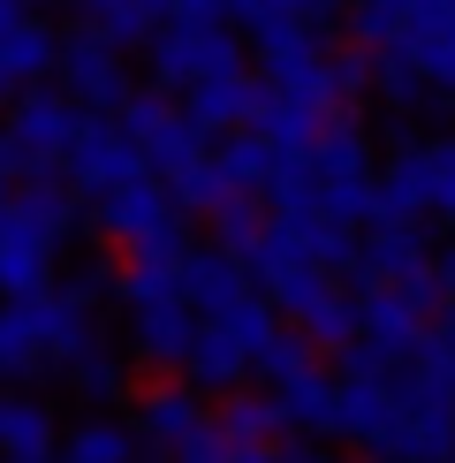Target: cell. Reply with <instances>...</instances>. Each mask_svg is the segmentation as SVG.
Returning a JSON list of instances; mask_svg holds the SVG:
<instances>
[{"instance_id":"1","label":"cell","mask_w":455,"mask_h":463,"mask_svg":"<svg viewBox=\"0 0 455 463\" xmlns=\"http://www.w3.org/2000/svg\"><path fill=\"white\" fill-rule=\"evenodd\" d=\"M379 205V160H372V137L357 114H334L303 152H289L274 175V213L289 221H372Z\"/></svg>"},{"instance_id":"2","label":"cell","mask_w":455,"mask_h":463,"mask_svg":"<svg viewBox=\"0 0 455 463\" xmlns=\"http://www.w3.org/2000/svg\"><path fill=\"white\" fill-rule=\"evenodd\" d=\"M91 205H99V236L137 266H182L198 250L190 243V213H182L175 190H167V175H137V183L107 190Z\"/></svg>"},{"instance_id":"3","label":"cell","mask_w":455,"mask_h":463,"mask_svg":"<svg viewBox=\"0 0 455 463\" xmlns=\"http://www.w3.org/2000/svg\"><path fill=\"white\" fill-rule=\"evenodd\" d=\"M455 221V129L448 137H403L395 129V152L379 167V205L372 221Z\"/></svg>"},{"instance_id":"4","label":"cell","mask_w":455,"mask_h":463,"mask_svg":"<svg viewBox=\"0 0 455 463\" xmlns=\"http://www.w3.org/2000/svg\"><path fill=\"white\" fill-rule=\"evenodd\" d=\"M243 69V38L228 24H205V15H167L152 31V84L160 91H190L205 76H228Z\"/></svg>"},{"instance_id":"5","label":"cell","mask_w":455,"mask_h":463,"mask_svg":"<svg viewBox=\"0 0 455 463\" xmlns=\"http://www.w3.org/2000/svg\"><path fill=\"white\" fill-rule=\"evenodd\" d=\"M61 175L84 190V198H107V190H122V183H137V175H160V167H152V152L129 137V122H122V114H91V122H84V137L69 145Z\"/></svg>"},{"instance_id":"6","label":"cell","mask_w":455,"mask_h":463,"mask_svg":"<svg viewBox=\"0 0 455 463\" xmlns=\"http://www.w3.org/2000/svg\"><path fill=\"white\" fill-rule=\"evenodd\" d=\"M84 122H91V107L76 99L69 84H31V91H15V99H8V137L23 145L38 167H61L69 145L84 137Z\"/></svg>"},{"instance_id":"7","label":"cell","mask_w":455,"mask_h":463,"mask_svg":"<svg viewBox=\"0 0 455 463\" xmlns=\"http://www.w3.org/2000/svg\"><path fill=\"white\" fill-rule=\"evenodd\" d=\"M198 326H205V312L182 297V288L122 304V342H129V357H137V364H152V373H182V357H190V342H198Z\"/></svg>"},{"instance_id":"8","label":"cell","mask_w":455,"mask_h":463,"mask_svg":"<svg viewBox=\"0 0 455 463\" xmlns=\"http://www.w3.org/2000/svg\"><path fill=\"white\" fill-rule=\"evenodd\" d=\"M53 76H61L91 114H122V99L137 91V84H129V46L114 31H99V24H84V31L61 38V69H53Z\"/></svg>"},{"instance_id":"9","label":"cell","mask_w":455,"mask_h":463,"mask_svg":"<svg viewBox=\"0 0 455 463\" xmlns=\"http://www.w3.org/2000/svg\"><path fill=\"white\" fill-rule=\"evenodd\" d=\"M122 122H129V137L152 152V167H160V175H175V167H190V160H205V152H213V137L190 122V107H175L160 84L129 91V99H122Z\"/></svg>"},{"instance_id":"10","label":"cell","mask_w":455,"mask_h":463,"mask_svg":"<svg viewBox=\"0 0 455 463\" xmlns=\"http://www.w3.org/2000/svg\"><path fill=\"white\" fill-rule=\"evenodd\" d=\"M129 418H137V433L152 440V449H167V456H175L198 426H213V418H205V388L182 380V373H152L144 388L129 395Z\"/></svg>"},{"instance_id":"11","label":"cell","mask_w":455,"mask_h":463,"mask_svg":"<svg viewBox=\"0 0 455 463\" xmlns=\"http://www.w3.org/2000/svg\"><path fill=\"white\" fill-rule=\"evenodd\" d=\"M432 266H441V250H432L425 221L395 213V221H372L357 236V274L349 281H410V274H432Z\"/></svg>"},{"instance_id":"12","label":"cell","mask_w":455,"mask_h":463,"mask_svg":"<svg viewBox=\"0 0 455 463\" xmlns=\"http://www.w3.org/2000/svg\"><path fill=\"white\" fill-rule=\"evenodd\" d=\"M182 297L198 304L205 319H220V326H228L236 312H251L265 288L251 281V266H243L236 250H220V243H213V250H190V259H182Z\"/></svg>"},{"instance_id":"13","label":"cell","mask_w":455,"mask_h":463,"mask_svg":"<svg viewBox=\"0 0 455 463\" xmlns=\"http://www.w3.org/2000/svg\"><path fill=\"white\" fill-rule=\"evenodd\" d=\"M129 342H107V335H84L76 350L61 357V388L69 395H84L91 411H114V402H129L137 388H129Z\"/></svg>"},{"instance_id":"14","label":"cell","mask_w":455,"mask_h":463,"mask_svg":"<svg viewBox=\"0 0 455 463\" xmlns=\"http://www.w3.org/2000/svg\"><path fill=\"white\" fill-rule=\"evenodd\" d=\"M53 266H61V243L46 228H31L23 213H0V297H38L53 288Z\"/></svg>"},{"instance_id":"15","label":"cell","mask_w":455,"mask_h":463,"mask_svg":"<svg viewBox=\"0 0 455 463\" xmlns=\"http://www.w3.org/2000/svg\"><path fill=\"white\" fill-rule=\"evenodd\" d=\"M258 91H265V76L228 69V76H205V84H190V91H182V107H190V122H198L205 137H228V129H251Z\"/></svg>"},{"instance_id":"16","label":"cell","mask_w":455,"mask_h":463,"mask_svg":"<svg viewBox=\"0 0 455 463\" xmlns=\"http://www.w3.org/2000/svg\"><path fill=\"white\" fill-rule=\"evenodd\" d=\"M182 380H198L205 395H236V388H251V380H258V364H251V350H243L220 319H205L198 342H190V357H182Z\"/></svg>"},{"instance_id":"17","label":"cell","mask_w":455,"mask_h":463,"mask_svg":"<svg viewBox=\"0 0 455 463\" xmlns=\"http://www.w3.org/2000/svg\"><path fill=\"white\" fill-rule=\"evenodd\" d=\"M38 380H61V373H53L31 312L15 297H0V388H38Z\"/></svg>"},{"instance_id":"18","label":"cell","mask_w":455,"mask_h":463,"mask_svg":"<svg viewBox=\"0 0 455 463\" xmlns=\"http://www.w3.org/2000/svg\"><path fill=\"white\" fill-rule=\"evenodd\" d=\"M152 440L137 433V418H76L61 426V463H144Z\"/></svg>"},{"instance_id":"19","label":"cell","mask_w":455,"mask_h":463,"mask_svg":"<svg viewBox=\"0 0 455 463\" xmlns=\"http://www.w3.org/2000/svg\"><path fill=\"white\" fill-rule=\"evenodd\" d=\"M220 152V167H228V183H236V198H274V175H281V152L265 129H228V137H213Z\"/></svg>"},{"instance_id":"20","label":"cell","mask_w":455,"mask_h":463,"mask_svg":"<svg viewBox=\"0 0 455 463\" xmlns=\"http://www.w3.org/2000/svg\"><path fill=\"white\" fill-rule=\"evenodd\" d=\"M281 402H289V433L341 440V380H327L319 364H311V373H296L289 388H281Z\"/></svg>"},{"instance_id":"21","label":"cell","mask_w":455,"mask_h":463,"mask_svg":"<svg viewBox=\"0 0 455 463\" xmlns=\"http://www.w3.org/2000/svg\"><path fill=\"white\" fill-rule=\"evenodd\" d=\"M0 449H61V418L31 388H0Z\"/></svg>"},{"instance_id":"22","label":"cell","mask_w":455,"mask_h":463,"mask_svg":"<svg viewBox=\"0 0 455 463\" xmlns=\"http://www.w3.org/2000/svg\"><path fill=\"white\" fill-rule=\"evenodd\" d=\"M220 426H228V440H281L289 433V402H281V388L274 395L236 388V395H220Z\"/></svg>"},{"instance_id":"23","label":"cell","mask_w":455,"mask_h":463,"mask_svg":"<svg viewBox=\"0 0 455 463\" xmlns=\"http://www.w3.org/2000/svg\"><path fill=\"white\" fill-rule=\"evenodd\" d=\"M76 8H84V15H91L99 31H114L122 46H144V38L160 31L167 15L182 8V0H76Z\"/></svg>"},{"instance_id":"24","label":"cell","mask_w":455,"mask_h":463,"mask_svg":"<svg viewBox=\"0 0 455 463\" xmlns=\"http://www.w3.org/2000/svg\"><path fill=\"white\" fill-rule=\"evenodd\" d=\"M265 297H274V304H281V312H289L296 326H311V319H319V312H327V304L341 297V288H334V274H327V266H311V259H303V266H289V274L265 288Z\"/></svg>"},{"instance_id":"25","label":"cell","mask_w":455,"mask_h":463,"mask_svg":"<svg viewBox=\"0 0 455 463\" xmlns=\"http://www.w3.org/2000/svg\"><path fill=\"white\" fill-rule=\"evenodd\" d=\"M167 190L182 198V213H220L228 198H236V183H228V167H220V152H205V160H190L167 175Z\"/></svg>"},{"instance_id":"26","label":"cell","mask_w":455,"mask_h":463,"mask_svg":"<svg viewBox=\"0 0 455 463\" xmlns=\"http://www.w3.org/2000/svg\"><path fill=\"white\" fill-rule=\"evenodd\" d=\"M372 84H379V99H387V107H425V91H432L403 46H372Z\"/></svg>"},{"instance_id":"27","label":"cell","mask_w":455,"mask_h":463,"mask_svg":"<svg viewBox=\"0 0 455 463\" xmlns=\"http://www.w3.org/2000/svg\"><path fill=\"white\" fill-rule=\"evenodd\" d=\"M311 364H319V342L303 335V326H281V335H274V342L258 350V380L289 388V380H296V373H311Z\"/></svg>"},{"instance_id":"28","label":"cell","mask_w":455,"mask_h":463,"mask_svg":"<svg viewBox=\"0 0 455 463\" xmlns=\"http://www.w3.org/2000/svg\"><path fill=\"white\" fill-rule=\"evenodd\" d=\"M410 24V0H349V38L357 46H395Z\"/></svg>"},{"instance_id":"29","label":"cell","mask_w":455,"mask_h":463,"mask_svg":"<svg viewBox=\"0 0 455 463\" xmlns=\"http://www.w3.org/2000/svg\"><path fill=\"white\" fill-rule=\"evenodd\" d=\"M61 288H69L76 304L99 312L107 297H122V266H114V259H84V266H69V274H61Z\"/></svg>"},{"instance_id":"30","label":"cell","mask_w":455,"mask_h":463,"mask_svg":"<svg viewBox=\"0 0 455 463\" xmlns=\"http://www.w3.org/2000/svg\"><path fill=\"white\" fill-rule=\"evenodd\" d=\"M327 76H334V99L349 107L357 91L372 84V46H334V61H327Z\"/></svg>"},{"instance_id":"31","label":"cell","mask_w":455,"mask_h":463,"mask_svg":"<svg viewBox=\"0 0 455 463\" xmlns=\"http://www.w3.org/2000/svg\"><path fill=\"white\" fill-rule=\"evenodd\" d=\"M175 463H236V440H228V426L213 418V426H198V433L175 449Z\"/></svg>"},{"instance_id":"32","label":"cell","mask_w":455,"mask_h":463,"mask_svg":"<svg viewBox=\"0 0 455 463\" xmlns=\"http://www.w3.org/2000/svg\"><path fill=\"white\" fill-rule=\"evenodd\" d=\"M31 167H38V160H31V152H23V145L8 137V129H0V190H15V183L31 175Z\"/></svg>"},{"instance_id":"33","label":"cell","mask_w":455,"mask_h":463,"mask_svg":"<svg viewBox=\"0 0 455 463\" xmlns=\"http://www.w3.org/2000/svg\"><path fill=\"white\" fill-rule=\"evenodd\" d=\"M274 449H281V463H334L319 433H289V440H274Z\"/></svg>"},{"instance_id":"34","label":"cell","mask_w":455,"mask_h":463,"mask_svg":"<svg viewBox=\"0 0 455 463\" xmlns=\"http://www.w3.org/2000/svg\"><path fill=\"white\" fill-rule=\"evenodd\" d=\"M432 357L448 364V380H455V297H448V312L432 319Z\"/></svg>"},{"instance_id":"35","label":"cell","mask_w":455,"mask_h":463,"mask_svg":"<svg viewBox=\"0 0 455 463\" xmlns=\"http://www.w3.org/2000/svg\"><path fill=\"white\" fill-rule=\"evenodd\" d=\"M236 463H281L274 440H236Z\"/></svg>"},{"instance_id":"36","label":"cell","mask_w":455,"mask_h":463,"mask_svg":"<svg viewBox=\"0 0 455 463\" xmlns=\"http://www.w3.org/2000/svg\"><path fill=\"white\" fill-rule=\"evenodd\" d=\"M0 463H61V449H0Z\"/></svg>"},{"instance_id":"37","label":"cell","mask_w":455,"mask_h":463,"mask_svg":"<svg viewBox=\"0 0 455 463\" xmlns=\"http://www.w3.org/2000/svg\"><path fill=\"white\" fill-rule=\"evenodd\" d=\"M365 463H395V456H365Z\"/></svg>"},{"instance_id":"38","label":"cell","mask_w":455,"mask_h":463,"mask_svg":"<svg viewBox=\"0 0 455 463\" xmlns=\"http://www.w3.org/2000/svg\"><path fill=\"white\" fill-rule=\"evenodd\" d=\"M0 213H8V190H0Z\"/></svg>"},{"instance_id":"39","label":"cell","mask_w":455,"mask_h":463,"mask_svg":"<svg viewBox=\"0 0 455 463\" xmlns=\"http://www.w3.org/2000/svg\"><path fill=\"white\" fill-rule=\"evenodd\" d=\"M31 8H53V0H31Z\"/></svg>"},{"instance_id":"40","label":"cell","mask_w":455,"mask_h":463,"mask_svg":"<svg viewBox=\"0 0 455 463\" xmlns=\"http://www.w3.org/2000/svg\"><path fill=\"white\" fill-rule=\"evenodd\" d=\"M448 463H455V456H448Z\"/></svg>"}]
</instances>
